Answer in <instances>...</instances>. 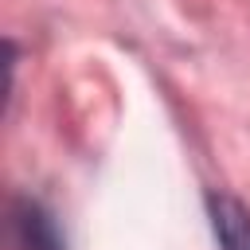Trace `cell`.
Returning a JSON list of instances; mask_svg holds the SVG:
<instances>
[{"mask_svg":"<svg viewBox=\"0 0 250 250\" xmlns=\"http://www.w3.org/2000/svg\"><path fill=\"white\" fill-rule=\"evenodd\" d=\"M12 230H16L20 250H66L55 215H51L39 199L20 195V199L12 203Z\"/></svg>","mask_w":250,"mask_h":250,"instance_id":"cell-1","label":"cell"},{"mask_svg":"<svg viewBox=\"0 0 250 250\" xmlns=\"http://www.w3.org/2000/svg\"><path fill=\"white\" fill-rule=\"evenodd\" d=\"M207 219L219 250H250V207L227 191L207 195Z\"/></svg>","mask_w":250,"mask_h":250,"instance_id":"cell-2","label":"cell"}]
</instances>
